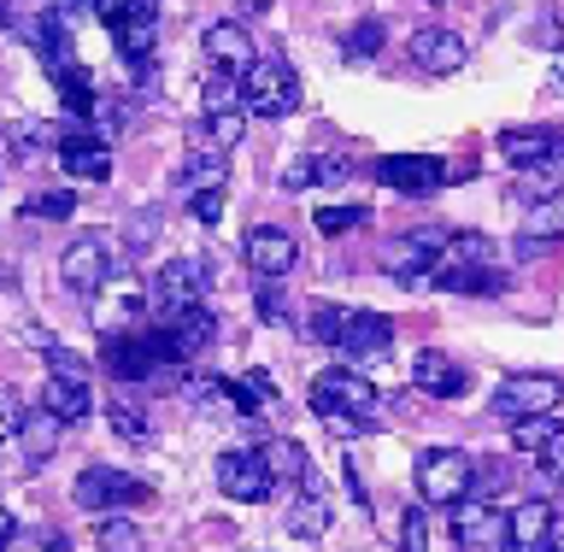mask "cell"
<instances>
[{
	"instance_id": "cell-18",
	"label": "cell",
	"mask_w": 564,
	"mask_h": 552,
	"mask_svg": "<svg viewBox=\"0 0 564 552\" xmlns=\"http://www.w3.org/2000/svg\"><path fill=\"white\" fill-rule=\"evenodd\" d=\"M247 264H253V277L276 282V277H289L294 264H300V247H294L289 229H276V224H253V229H247Z\"/></svg>"
},
{
	"instance_id": "cell-26",
	"label": "cell",
	"mask_w": 564,
	"mask_h": 552,
	"mask_svg": "<svg viewBox=\"0 0 564 552\" xmlns=\"http://www.w3.org/2000/svg\"><path fill=\"white\" fill-rule=\"evenodd\" d=\"M47 77L59 83V100H65V112H70V118H95V106H100V100H95V83H88V71H83L77 59H70V65H53Z\"/></svg>"
},
{
	"instance_id": "cell-41",
	"label": "cell",
	"mask_w": 564,
	"mask_h": 552,
	"mask_svg": "<svg viewBox=\"0 0 564 552\" xmlns=\"http://www.w3.org/2000/svg\"><path fill=\"white\" fill-rule=\"evenodd\" d=\"M341 324H347V312H341V306H312V317H306L312 342H324V347L341 342Z\"/></svg>"
},
{
	"instance_id": "cell-27",
	"label": "cell",
	"mask_w": 564,
	"mask_h": 552,
	"mask_svg": "<svg viewBox=\"0 0 564 552\" xmlns=\"http://www.w3.org/2000/svg\"><path fill=\"white\" fill-rule=\"evenodd\" d=\"M59 430H65V423L53 418V412H30V418H24V430H18V447H24L30 465H47V458L59 453Z\"/></svg>"
},
{
	"instance_id": "cell-32",
	"label": "cell",
	"mask_w": 564,
	"mask_h": 552,
	"mask_svg": "<svg viewBox=\"0 0 564 552\" xmlns=\"http://www.w3.org/2000/svg\"><path fill=\"white\" fill-rule=\"evenodd\" d=\"M324 529H329V506H324V494L306 488V494L289 506V535H294V541H317Z\"/></svg>"
},
{
	"instance_id": "cell-31",
	"label": "cell",
	"mask_w": 564,
	"mask_h": 552,
	"mask_svg": "<svg viewBox=\"0 0 564 552\" xmlns=\"http://www.w3.org/2000/svg\"><path fill=\"white\" fill-rule=\"evenodd\" d=\"M558 441H564V423H558V418H529V423H511V447L529 453V458L553 453Z\"/></svg>"
},
{
	"instance_id": "cell-43",
	"label": "cell",
	"mask_w": 564,
	"mask_h": 552,
	"mask_svg": "<svg viewBox=\"0 0 564 552\" xmlns=\"http://www.w3.org/2000/svg\"><path fill=\"white\" fill-rule=\"evenodd\" d=\"M206 136H212V148H241V136H247V118L241 112H218V118H206Z\"/></svg>"
},
{
	"instance_id": "cell-42",
	"label": "cell",
	"mask_w": 564,
	"mask_h": 552,
	"mask_svg": "<svg viewBox=\"0 0 564 552\" xmlns=\"http://www.w3.org/2000/svg\"><path fill=\"white\" fill-rule=\"evenodd\" d=\"M47 377L88 382V359H83V353H70V347H59V342H47Z\"/></svg>"
},
{
	"instance_id": "cell-1",
	"label": "cell",
	"mask_w": 564,
	"mask_h": 552,
	"mask_svg": "<svg viewBox=\"0 0 564 552\" xmlns=\"http://www.w3.org/2000/svg\"><path fill=\"white\" fill-rule=\"evenodd\" d=\"M430 289H447V294H500L506 277L500 264H494V241L476 236V229H458V236H447V247H441L435 271L423 277Z\"/></svg>"
},
{
	"instance_id": "cell-46",
	"label": "cell",
	"mask_w": 564,
	"mask_h": 552,
	"mask_svg": "<svg viewBox=\"0 0 564 552\" xmlns=\"http://www.w3.org/2000/svg\"><path fill=\"white\" fill-rule=\"evenodd\" d=\"M558 488H564V441L553 453H541V500H546V494H558Z\"/></svg>"
},
{
	"instance_id": "cell-20",
	"label": "cell",
	"mask_w": 564,
	"mask_h": 552,
	"mask_svg": "<svg viewBox=\"0 0 564 552\" xmlns=\"http://www.w3.org/2000/svg\"><path fill=\"white\" fill-rule=\"evenodd\" d=\"M212 335H218V317L200 306V312H188V317H176V324L159 329V342H165L171 365H188V359H200V353L212 347Z\"/></svg>"
},
{
	"instance_id": "cell-40",
	"label": "cell",
	"mask_w": 564,
	"mask_h": 552,
	"mask_svg": "<svg viewBox=\"0 0 564 552\" xmlns=\"http://www.w3.org/2000/svg\"><path fill=\"white\" fill-rule=\"evenodd\" d=\"M70 212H77V194H65V188H47L24 201V218H70Z\"/></svg>"
},
{
	"instance_id": "cell-16",
	"label": "cell",
	"mask_w": 564,
	"mask_h": 552,
	"mask_svg": "<svg viewBox=\"0 0 564 552\" xmlns=\"http://www.w3.org/2000/svg\"><path fill=\"white\" fill-rule=\"evenodd\" d=\"M388 342H394V324H388L382 312H347V324H341V342H335V353H341V365H370V359H382Z\"/></svg>"
},
{
	"instance_id": "cell-36",
	"label": "cell",
	"mask_w": 564,
	"mask_h": 552,
	"mask_svg": "<svg viewBox=\"0 0 564 552\" xmlns=\"http://www.w3.org/2000/svg\"><path fill=\"white\" fill-rule=\"evenodd\" d=\"M95 541H100V552H141V529L130 518H100Z\"/></svg>"
},
{
	"instance_id": "cell-49",
	"label": "cell",
	"mask_w": 564,
	"mask_h": 552,
	"mask_svg": "<svg viewBox=\"0 0 564 552\" xmlns=\"http://www.w3.org/2000/svg\"><path fill=\"white\" fill-rule=\"evenodd\" d=\"M18 541V518H12V511H0V552H7Z\"/></svg>"
},
{
	"instance_id": "cell-7",
	"label": "cell",
	"mask_w": 564,
	"mask_h": 552,
	"mask_svg": "<svg viewBox=\"0 0 564 552\" xmlns=\"http://www.w3.org/2000/svg\"><path fill=\"white\" fill-rule=\"evenodd\" d=\"M470 488H476V458L470 453L430 447L417 458V494L430 506H458V500H470Z\"/></svg>"
},
{
	"instance_id": "cell-45",
	"label": "cell",
	"mask_w": 564,
	"mask_h": 552,
	"mask_svg": "<svg viewBox=\"0 0 564 552\" xmlns=\"http://www.w3.org/2000/svg\"><path fill=\"white\" fill-rule=\"evenodd\" d=\"M24 405H18V394H12V388H0V441H12L18 430H24Z\"/></svg>"
},
{
	"instance_id": "cell-38",
	"label": "cell",
	"mask_w": 564,
	"mask_h": 552,
	"mask_svg": "<svg viewBox=\"0 0 564 552\" xmlns=\"http://www.w3.org/2000/svg\"><path fill=\"white\" fill-rule=\"evenodd\" d=\"M317 236H347V229L370 224V206H317Z\"/></svg>"
},
{
	"instance_id": "cell-33",
	"label": "cell",
	"mask_w": 564,
	"mask_h": 552,
	"mask_svg": "<svg viewBox=\"0 0 564 552\" xmlns=\"http://www.w3.org/2000/svg\"><path fill=\"white\" fill-rule=\"evenodd\" d=\"M229 400H236V412L253 418V412H264V405L276 400V382L264 377V370H247L241 382H229Z\"/></svg>"
},
{
	"instance_id": "cell-30",
	"label": "cell",
	"mask_w": 564,
	"mask_h": 552,
	"mask_svg": "<svg viewBox=\"0 0 564 552\" xmlns=\"http://www.w3.org/2000/svg\"><path fill=\"white\" fill-rule=\"evenodd\" d=\"M224 176H229V153H224V148H194L188 165H183V183H188L194 194L224 188Z\"/></svg>"
},
{
	"instance_id": "cell-11",
	"label": "cell",
	"mask_w": 564,
	"mask_h": 552,
	"mask_svg": "<svg viewBox=\"0 0 564 552\" xmlns=\"http://www.w3.org/2000/svg\"><path fill=\"white\" fill-rule=\"evenodd\" d=\"M100 365L112 370L118 382H153L171 359H165V342H159V329H148V335H106Z\"/></svg>"
},
{
	"instance_id": "cell-8",
	"label": "cell",
	"mask_w": 564,
	"mask_h": 552,
	"mask_svg": "<svg viewBox=\"0 0 564 552\" xmlns=\"http://www.w3.org/2000/svg\"><path fill=\"white\" fill-rule=\"evenodd\" d=\"M241 106L259 118H289L300 106V77L289 59H259L253 71L241 77Z\"/></svg>"
},
{
	"instance_id": "cell-9",
	"label": "cell",
	"mask_w": 564,
	"mask_h": 552,
	"mask_svg": "<svg viewBox=\"0 0 564 552\" xmlns=\"http://www.w3.org/2000/svg\"><path fill=\"white\" fill-rule=\"evenodd\" d=\"M453 541L465 552H511V511L470 494V500L453 506Z\"/></svg>"
},
{
	"instance_id": "cell-19",
	"label": "cell",
	"mask_w": 564,
	"mask_h": 552,
	"mask_svg": "<svg viewBox=\"0 0 564 552\" xmlns=\"http://www.w3.org/2000/svg\"><path fill=\"white\" fill-rule=\"evenodd\" d=\"M200 47H206V59L212 71H229V77H247V71L259 65V47H253V35H247L236 18H224V24H212L200 35Z\"/></svg>"
},
{
	"instance_id": "cell-15",
	"label": "cell",
	"mask_w": 564,
	"mask_h": 552,
	"mask_svg": "<svg viewBox=\"0 0 564 552\" xmlns=\"http://www.w3.org/2000/svg\"><path fill=\"white\" fill-rule=\"evenodd\" d=\"M447 176L453 171L441 165L435 153H388V159H377V183L400 188V194H435Z\"/></svg>"
},
{
	"instance_id": "cell-2",
	"label": "cell",
	"mask_w": 564,
	"mask_h": 552,
	"mask_svg": "<svg viewBox=\"0 0 564 552\" xmlns=\"http://www.w3.org/2000/svg\"><path fill=\"white\" fill-rule=\"evenodd\" d=\"M312 412L324 423H335L341 435H352V430H370L382 418V394L352 365H335L324 377H312Z\"/></svg>"
},
{
	"instance_id": "cell-47",
	"label": "cell",
	"mask_w": 564,
	"mask_h": 552,
	"mask_svg": "<svg viewBox=\"0 0 564 552\" xmlns=\"http://www.w3.org/2000/svg\"><path fill=\"white\" fill-rule=\"evenodd\" d=\"M188 212L200 224H218L224 218V188H206V194H188Z\"/></svg>"
},
{
	"instance_id": "cell-21",
	"label": "cell",
	"mask_w": 564,
	"mask_h": 552,
	"mask_svg": "<svg viewBox=\"0 0 564 552\" xmlns=\"http://www.w3.org/2000/svg\"><path fill=\"white\" fill-rule=\"evenodd\" d=\"M558 541V523H553V500H523L511 511V552H546Z\"/></svg>"
},
{
	"instance_id": "cell-23",
	"label": "cell",
	"mask_w": 564,
	"mask_h": 552,
	"mask_svg": "<svg viewBox=\"0 0 564 552\" xmlns=\"http://www.w3.org/2000/svg\"><path fill=\"white\" fill-rule=\"evenodd\" d=\"M412 382L423 388V394H435V400H458L470 388V377H465V365H453L447 353H417V365H412Z\"/></svg>"
},
{
	"instance_id": "cell-52",
	"label": "cell",
	"mask_w": 564,
	"mask_h": 552,
	"mask_svg": "<svg viewBox=\"0 0 564 552\" xmlns=\"http://www.w3.org/2000/svg\"><path fill=\"white\" fill-rule=\"evenodd\" d=\"M546 552H564V535H558V541H553V546H546Z\"/></svg>"
},
{
	"instance_id": "cell-50",
	"label": "cell",
	"mask_w": 564,
	"mask_h": 552,
	"mask_svg": "<svg viewBox=\"0 0 564 552\" xmlns=\"http://www.w3.org/2000/svg\"><path fill=\"white\" fill-rule=\"evenodd\" d=\"M42 552H65V535H42Z\"/></svg>"
},
{
	"instance_id": "cell-4",
	"label": "cell",
	"mask_w": 564,
	"mask_h": 552,
	"mask_svg": "<svg viewBox=\"0 0 564 552\" xmlns=\"http://www.w3.org/2000/svg\"><path fill=\"white\" fill-rule=\"evenodd\" d=\"M206 289H212L206 259H165L153 271V282H148V312L159 317V329H165V324H176V317L200 312Z\"/></svg>"
},
{
	"instance_id": "cell-37",
	"label": "cell",
	"mask_w": 564,
	"mask_h": 552,
	"mask_svg": "<svg viewBox=\"0 0 564 552\" xmlns=\"http://www.w3.org/2000/svg\"><path fill=\"white\" fill-rule=\"evenodd\" d=\"M388 42V30H382V18H359V24L347 30V59H377Z\"/></svg>"
},
{
	"instance_id": "cell-22",
	"label": "cell",
	"mask_w": 564,
	"mask_h": 552,
	"mask_svg": "<svg viewBox=\"0 0 564 552\" xmlns=\"http://www.w3.org/2000/svg\"><path fill=\"white\" fill-rule=\"evenodd\" d=\"M405 53H412L430 77H447V71L465 65V35H453V30H417Z\"/></svg>"
},
{
	"instance_id": "cell-28",
	"label": "cell",
	"mask_w": 564,
	"mask_h": 552,
	"mask_svg": "<svg viewBox=\"0 0 564 552\" xmlns=\"http://www.w3.org/2000/svg\"><path fill=\"white\" fill-rule=\"evenodd\" d=\"M347 176V159L341 153H306L282 171V188H312V183H341Z\"/></svg>"
},
{
	"instance_id": "cell-12",
	"label": "cell",
	"mask_w": 564,
	"mask_h": 552,
	"mask_svg": "<svg viewBox=\"0 0 564 552\" xmlns=\"http://www.w3.org/2000/svg\"><path fill=\"white\" fill-rule=\"evenodd\" d=\"M70 500L83 511H118V506H141L148 500V483H135L130 470H112V465H88L70 488Z\"/></svg>"
},
{
	"instance_id": "cell-3",
	"label": "cell",
	"mask_w": 564,
	"mask_h": 552,
	"mask_svg": "<svg viewBox=\"0 0 564 552\" xmlns=\"http://www.w3.org/2000/svg\"><path fill=\"white\" fill-rule=\"evenodd\" d=\"M500 159L511 171H523L529 176V188H541V194H558L564 183V136L558 130H541V123H518V130H500ZM535 194V201H541Z\"/></svg>"
},
{
	"instance_id": "cell-14",
	"label": "cell",
	"mask_w": 564,
	"mask_h": 552,
	"mask_svg": "<svg viewBox=\"0 0 564 552\" xmlns=\"http://www.w3.org/2000/svg\"><path fill=\"white\" fill-rule=\"evenodd\" d=\"M441 247H447V229H405V236H394L382 247V271L400 282H423L435 271Z\"/></svg>"
},
{
	"instance_id": "cell-24",
	"label": "cell",
	"mask_w": 564,
	"mask_h": 552,
	"mask_svg": "<svg viewBox=\"0 0 564 552\" xmlns=\"http://www.w3.org/2000/svg\"><path fill=\"white\" fill-rule=\"evenodd\" d=\"M259 453H264V470L276 476V483H300V488H312V458L300 441L289 435H271V441H259Z\"/></svg>"
},
{
	"instance_id": "cell-6",
	"label": "cell",
	"mask_w": 564,
	"mask_h": 552,
	"mask_svg": "<svg viewBox=\"0 0 564 552\" xmlns=\"http://www.w3.org/2000/svg\"><path fill=\"white\" fill-rule=\"evenodd\" d=\"M112 271H118V241L106 236V229H83V236H70V247L59 253L65 289L83 294V300H95L106 282H112Z\"/></svg>"
},
{
	"instance_id": "cell-25",
	"label": "cell",
	"mask_w": 564,
	"mask_h": 552,
	"mask_svg": "<svg viewBox=\"0 0 564 552\" xmlns=\"http://www.w3.org/2000/svg\"><path fill=\"white\" fill-rule=\"evenodd\" d=\"M42 412H53L59 423H83L88 412H95V388H88V382H70V377H47Z\"/></svg>"
},
{
	"instance_id": "cell-39",
	"label": "cell",
	"mask_w": 564,
	"mask_h": 552,
	"mask_svg": "<svg viewBox=\"0 0 564 552\" xmlns=\"http://www.w3.org/2000/svg\"><path fill=\"white\" fill-rule=\"evenodd\" d=\"M106 423H112V435H123V441H148V412H141L135 400H112L106 405Z\"/></svg>"
},
{
	"instance_id": "cell-10",
	"label": "cell",
	"mask_w": 564,
	"mask_h": 552,
	"mask_svg": "<svg viewBox=\"0 0 564 552\" xmlns=\"http://www.w3.org/2000/svg\"><path fill=\"white\" fill-rule=\"evenodd\" d=\"M564 405V382L558 377H541V370H529V377H506L494 388V412L511 418V423H529V418H553Z\"/></svg>"
},
{
	"instance_id": "cell-34",
	"label": "cell",
	"mask_w": 564,
	"mask_h": 552,
	"mask_svg": "<svg viewBox=\"0 0 564 552\" xmlns=\"http://www.w3.org/2000/svg\"><path fill=\"white\" fill-rule=\"evenodd\" d=\"M218 112H241V77H229V71L206 77V118H218Z\"/></svg>"
},
{
	"instance_id": "cell-13",
	"label": "cell",
	"mask_w": 564,
	"mask_h": 552,
	"mask_svg": "<svg viewBox=\"0 0 564 552\" xmlns=\"http://www.w3.org/2000/svg\"><path fill=\"white\" fill-rule=\"evenodd\" d=\"M218 488L229 494V500H241V506H259V500H271L276 476L264 470L259 447H229V453H218Z\"/></svg>"
},
{
	"instance_id": "cell-17",
	"label": "cell",
	"mask_w": 564,
	"mask_h": 552,
	"mask_svg": "<svg viewBox=\"0 0 564 552\" xmlns=\"http://www.w3.org/2000/svg\"><path fill=\"white\" fill-rule=\"evenodd\" d=\"M53 153H59V171L77 176V183H106V176H112V148H106V136L65 130Z\"/></svg>"
},
{
	"instance_id": "cell-35",
	"label": "cell",
	"mask_w": 564,
	"mask_h": 552,
	"mask_svg": "<svg viewBox=\"0 0 564 552\" xmlns=\"http://www.w3.org/2000/svg\"><path fill=\"white\" fill-rule=\"evenodd\" d=\"M0 141H7L18 159H30V153H42L53 136H47V123H0ZM53 148H59V141H53Z\"/></svg>"
},
{
	"instance_id": "cell-29",
	"label": "cell",
	"mask_w": 564,
	"mask_h": 552,
	"mask_svg": "<svg viewBox=\"0 0 564 552\" xmlns=\"http://www.w3.org/2000/svg\"><path fill=\"white\" fill-rule=\"evenodd\" d=\"M523 236H529V241L564 236V188H558V194H541V201L523 206Z\"/></svg>"
},
{
	"instance_id": "cell-44",
	"label": "cell",
	"mask_w": 564,
	"mask_h": 552,
	"mask_svg": "<svg viewBox=\"0 0 564 552\" xmlns=\"http://www.w3.org/2000/svg\"><path fill=\"white\" fill-rule=\"evenodd\" d=\"M400 552H430V523H423V506L400 511Z\"/></svg>"
},
{
	"instance_id": "cell-5",
	"label": "cell",
	"mask_w": 564,
	"mask_h": 552,
	"mask_svg": "<svg viewBox=\"0 0 564 552\" xmlns=\"http://www.w3.org/2000/svg\"><path fill=\"white\" fill-rule=\"evenodd\" d=\"M95 18L112 30L130 71H148L153 42H159V0H95Z\"/></svg>"
},
{
	"instance_id": "cell-51",
	"label": "cell",
	"mask_w": 564,
	"mask_h": 552,
	"mask_svg": "<svg viewBox=\"0 0 564 552\" xmlns=\"http://www.w3.org/2000/svg\"><path fill=\"white\" fill-rule=\"evenodd\" d=\"M259 7H271V0H241V12H259Z\"/></svg>"
},
{
	"instance_id": "cell-48",
	"label": "cell",
	"mask_w": 564,
	"mask_h": 552,
	"mask_svg": "<svg viewBox=\"0 0 564 552\" xmlns=\"http://www.w3.org/2000/svg\"><path fill=\"white\" fill-rule=\"evenodd\" d=\"M259 317H264V324H289V306H282V289H259Z\"/></svg>"
}]
</instances>
